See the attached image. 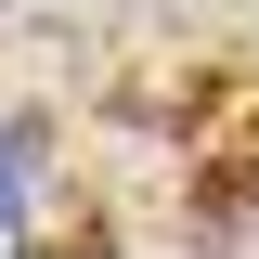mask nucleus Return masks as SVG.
Wrapping results in <instances>:
<instances>
[{"label":"nucleus","mask_w":259,"mask_h":259,"mask_svg":"<svg viewBox=\"0 0 259 259\" xmlns=\"http://www.w3.org/2000/svg\"><path fill=\"white\" fill-rule=\"evenodd\" d=\"M0 259H26V182H13V156H0Z\"/></svg>","instance_id":"nucleus-1"}]
</instances>
